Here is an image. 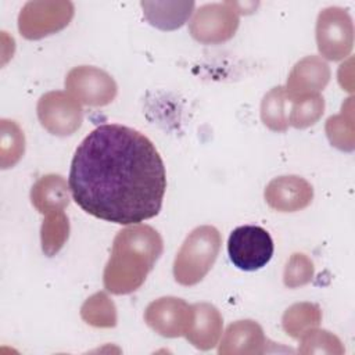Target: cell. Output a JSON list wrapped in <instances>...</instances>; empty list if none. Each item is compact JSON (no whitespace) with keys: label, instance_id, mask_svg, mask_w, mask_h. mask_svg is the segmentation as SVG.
I'll return each mask as SVG.
<instances>
[{"label":"cell","instance_id":"6","mask_svg":"<svg viewBox=\"0 0 355 355\" xmlns=\"http://www.w3.org/2000/svg\"><path fill=\"white\" fill-rule=\"evenodd\" d=\"M352 21L340 7L324 8L316 22V42L322 55L329 60H341L352 49Z\"/></svg>","mask_w":355,"mask_h":355},{"label":"cell","instance_id":"3","mask_svg":"<svg viewBox=\"0 0 355 355\" xmlns=\"http://www.w3.org/2000/svg\"><path fill=\"white\" fill-rule=\"evenodd\" d=\"M222 244L220 233L214 226L196 227L176 254L173 262L175 280L183 286H194L209 272Z\"/></svg>","mask_w":355,"mask_h":355},{"label":"cell","instance_id":"18","mask_svg":"<svg viewBox=\"0 0 355 355\" xmlns=\"http://www.w3.org/2000/svg\"><path fill=\"white\" fill-rule=\"evenodd\" d=\"M69 223L64 211L50 212L42 225V248L46 255L57 254L68 239Z\"/></svg>","mask_w":355,"mask_h":355},{"label":"cell","instance_id":"23","mask_svg":"<svg viewBox=\"0 0 355 355\" xmlns=\"http://www.w3.org/2000/svg\"><path fill=\"white\" fill-rule=\"evenodd\" d=\"M313 275V265L304 254H294L284 269V284L298 287L306 284Z\"/></svg>","mask_w":355,"mask_h":355},{"label":"cell","instance_id":"17","mask_svg":"<svg viewBox=\"0 0 355 355\" xmlns=\"http://www.w3.org/2000/svg\"><path fill=\"white\" fill-rule=\"evenodd\" d=\"M322 319L320 309L308 302L294 304L283 315V327L291 337L300 338L304 333L319 324Z\"/></svg>","mask_w":355,"mask_h":355},{"label":"cell","instance_id":"15","mask_svg":"<svg viewBox=\"0 0 355 355\" xmlns=\"http://www.w3.org/2000/svg\"><path fill=\"white\" fill-rule=\"evenodd\" d=\"M263 344V331L258 323L252 320H239L227 327L220 343L219 354L262 352Z\"/></svg>","mask_w":355,"mask_h":355},{"label":"cell","instance_id":"12","mask_svg":"<svg viewBox=\"0 0 355 355\" xmlns=\"http://www.w3.org/2000/svg\"><path fill=\"white\" fill-rule=\"evenodd\" d=\"M329 78L330 69L324 61L313 55L305 57L293 68L284 90L290 101L308 94H318L327 85Z\"/></svg>","mask_w":355,"mask_h":355},{"label":"cell","instance_id":"1","mask_svg":"<svg viewBox=\"0 0 355 355\" xmlns=\"http://www.w3.org/2000/svg\"><path fill=\"white\" fill-rule=\"evenodd\" d=\"M68 186L89 215L118 225H137L161 211L166 190L164 161L136 129L104 123L75 150Z\"/></svg>","mask_w":355,"mask_h":355},{"label":"cell","instance_id":"19","mask_svg":"<svg viewBox=\"0 0 355 355\" xmlns=\"http://www.w3.org/2000/svg\"><path fill=\"white\" fill-rule=\"evenodd\" d=\"M286 90L283 86L272 89L262 100L261 118L265 126L276 132H284L288 126V118L284 111Z\"/></svg>","mask_w":355,"mask_h":355},{"label":"cell","instance_id":"21","mask_svg":"<svg viewBox=\"0 0 355 355\" xmlns=\"http://www.w3.org/2000/svg\"><path fill=\"white\" fill-rule=\"evenodd\" d=\"M324 101L319 94H308L293 100L288 123L294 128L302 129L313 125L323 114Z\"/></svg>","mask_w":355,"mask_h":355},{"label":"cell","instance_id":"11","mask_svg":"<svg viewBox=\"0 0 355 355\" xmlns=\"http://www.w3.org/2000/svg\"><path fill=\"white\" fill-rule=\"evenodd\" d=\"M312 186L300 176H280L269 182L265 189V200L276 211L295 212L308 207L312 201Z\"/></svg>","mask_w":355,"mask_h":355},{"label":"cell","instance_id":"16","mask_svg":"<svg viewBox=\"0 0 355 355\" xmlns=\"http://www.w3.org/2000/svg\"><path fill=\"white\" fill-rule=\"evenodd\" d=\"M31 200L42 214L64 211L69 204V194L65 180L60 175H46L32 187Z\"/></svg>","mask_w":355,"mask_h":355},{"label":"cell","instance_id":"14","mask_svg":"<svg viewBox=\"0 0 355 355\" xmlns=\"http://www.w3.org/2000/svg\"><path fill=\"white\" fill-rule=\"evenodd\" d=\"M146 19L162 31L180 28L191 15L194 1H141Z\"/></svg>","mask_w":355,"mask_h":355},{"label":"cell","instance_id":"20","mask_svg":"<svg viewBox=\"0 0 355 355\" xmlns=\"http://www.w3.org/2000/svg\"><path fill=\"white\" fill-rule=\"evenodd\" d=\"M25 139L22 130L12 121L1 119V168L15 165L24 154Z\"/></svg>","mask_w":355,"mask_h":355},{"label":"cell","instance_id":"22","mask_svg":"<svg viewBox=\"0 0 355 355\" xmlns=\"http://www.w3.org/2000/svg\"><path fill=\"white\" fill-rule=\"evenodd\" d=\"M80 313L82 318L93 326L110 327L115 326L116 322L115 306L104 293H97L93 297H90L83 304Z\"/></svg>","mask_w":355,"mask_h":355},{"label":"cell","instance_id":"10","mask_svg":"<svg viewBox=\"0 0 355 355\" xmlns=\"http://www.w3.org/2000/svg\"><path fill=\"white\" fill-rule=\"evenodd\" d=\"M191 305L176 297H162L153 301L146 312L147 324L164 337L186 334L191 320Z\"/></svg>","mask_w":355,"mask_h":355},{"label":"cell","instance_id":"9","mask_svg":"<svg viewBox=\"0 0 355 355\" xmlns=\"http://www.w3.org/2000/svg\"><path fill=\"white\" fill-rule=\"evenodd\" d=\"M37 116L42 126L51 135L67 136L79 129L83 112L79 101L69 93L50 92L40 97Z\"/></svg>","mask_w":355,"mask_h":355},{"label":"cell","instance_id":"8","mask_svg":"<svg viewBox=\"0 0 355 355\" xmlns=\"http://www.w3.org/2000/svg\"><path fill=\"white\" fill-rule=\"evenodd\" d=\"M65 89L82 104L101 107L116 96V83L104 71L96 67H76L67 75Z\"/></svg>","mask_w":355,"mask_h":355},{"label":"cell","instance_id":"5","mask_svg":"<svg viewBox=\"0 0 355 355\" xmlns=\"http://www.w3.org/2000/svg\"><path fill=\"white\" fill-rule=\"evenodd\" d=\"M72 15L71 1H28L19 12L18 29L26 39H40L67 26Z\"/></svg>","mask_w":355,"mask_h":355},{"label":"cell","instance_id":"7","mask_svg":"<svg viewBox=\"0 0 355 355\" xmlns=\"http://www.w3.org/2000/svg\"><path fill=\"white\" fill-rule=\"evenodd\" d=\"M239 26V17L229 1L204 4L189 24L191 36L201 43H222L229 40Z\"/></svg>","mask_w":355,"mask_h":355},{"label":"cell","instance_id":"4","mask_svg":"<svg viewBox=\"0 0 355 355\" xmlns=\"http://www.w3.org/2000/svg\"><path fill=\"white\" fill-rule=\"evenodd\" d=\"M227 254L236 268L245 272L258 270L270 261L273 240L261 226H239L229 236Z\"/></svg>","mask_w":355,"mask_h":355},{"label":"cell","instance_id":"13","mask_svg":"<svg viewBox=\"0 0 355 355\" xmlns=\"http://www.w3.org/2000/svg\"><path fill=\"white\" fill-rule=\"evenodd\" d=\"M191 320L186 338L200 349L214 348L222 334V316L219 311L207 302L191 305Z\"/></svg>","mask_w":355,"mask_h":355},{"label":"cell","instance_id":"2","mask_svg":"<svg viewBox=\"0 0 355 355\" xmlns=\"http://www.w3.org/2000/svg\"><path fill=\"white\" fill-rule=\"evenodd\" d=\"M162 254L159 233L147 225L128 226L114 239L104 269V287L112 294L137 290Z\"/></svg>","mask_w":355,"mask_h":355}]
</instances>
